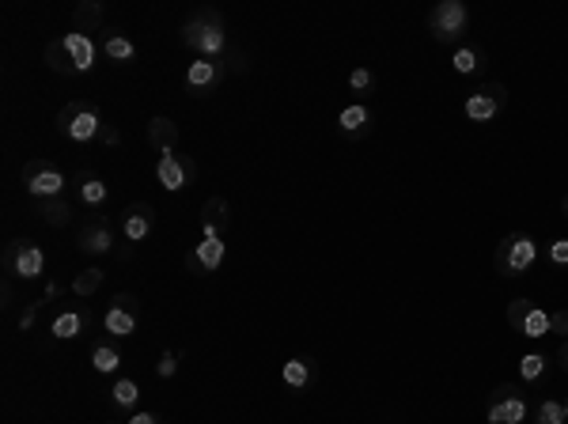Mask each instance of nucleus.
<instances>
[{
	"label": "nucleus",
	"mask_w": 568,
	"mask_h": 424,
	"mask_svg": "<svg viewBox=\"0 0 568 424\" xmlns=\"http://www.w3.org/2000/svg\"><path fill=\"white\" fill-rule=\"evenodd\" d=\"M182 46L193 50L205 61H224L227 58V27L217 8H197L193 16L182 23Z\"/></svg>",
	"instance_id": "obj_1"
},
{
	"label": "nucleus",
	"mask_w": 568,
	"mask_h": 424,
	"mask_svg": "<svg viewBox=\"0 0 568 424\" xmlns=\"http://www.w3.org/2000/svg\"><path fill=\"white\" fill-rule=\"evenodd\" d=\"M57 133L65 140H73V145H91L99 140V130L106 125L103 110H99L95 98H73L68 106H61V114H57Z\"/></svg>",
	"instance_id": "obj_2"
},
{
	"label": "nucleus",
	"mask_w": 568,
	"mask_h": 424,
	"mask_svg": "<svg viewBox=\"0 0 568 424\" xmlns=\"http://www.w3.org/2000/svg\"><path fill=\"white\" fill-rule=\"evenodd\" d=\"M0 265H4V273L16 277V280H42L50 270V254H46V247H38L35 239H12V243L4 247Z\"/></svg>",
	"instance_id": "obj_3"
},
{
	"label": "nucleus",
	"mask_w": 568,
	"mask_h": 424,
	"mask_svg": "<svg viewBox=\"0 0 568 424\" xmlns=\"http://www.w3.org/2000/svg\"><path fill=\"white\" fill-rule=\"evenodd\" d=\"M538 262V243L527 232H511L501 239V247L493 254V265L501 277H523Z\"/></svg>",
	"instance_id": "obj_4"
},
{
	"label": "nucleus",
	"mask_w": 568,
	"mask_h": 424,
	"mask_svg": "<svg viewBox=\"0 0 568 424\" xmlns=\"http://www.w3.org/2000/svg\"><path fill=\"white\" fill-rule=\"evenodd\" d=\"M23 190L31 193V201H53V197H65V175L53 160H31L23 163Z\"/></svg>",
	"instance_id": "obj_5"
},
{
	"label": "nucleus",
	"mask_w": 568,
	"mask_h": 424,
	"mask_svg": "<svg viewBox=\"0 0 568 424\" xmlns=\"http://www.w3.org/2000/svg\"><path fill=\"white\" fill-rule=\"evenodd\" d=\"M531 417V402L516 383H501L485 398V420L489 424H523Z\"/></svg>",
	"instance_id": "obj_6"
},
{
	"label": "nucleus",
	"mask_w": 568,
	"mask_h": 424,
	"mask_svg": "<svg viewBox=\"0 0 568 424\" xmlns=\"http://www.w3.org/2000/svg\"><path fill=\"white\" fill-rule=\"evenodd\" d=\"M429 31L436 42H459L466 31H470V8L462 4V0H439V4L429 12Z\"/></svg>",
	"instance_id": "obj_7"
},
{
	"label": "nucleus",
	"mask_w": 568,
	"mask_h": 424,
	"mask_svg": "<svg viewBox=\"0 0 568 424\" xmlns=\"http://www.w3.org/2000/svg\"><path fill=\"white\" fill-rule=\"evenodd\" d=\"M155 182L167 190V193H178L197 182V160L186 152H163L155 155Z\"/></svg>",
	"instance_id": "obj_8"
},
{
	"label": "nucleus",
	"mask_w": 568,
	"mask_h": 424,
	"mask_svg": "<svg viewBox=\"0 0 568 424\" xmlns=\"http://www.w3.org/2000/svg\"><path fill=\"white\" fill-rule=\"evenodd\" d=\"M114 239H118V224H114L106 212H91L76 235V247H80V254H88V258H106V254H114Z\"/></svg>",
	"instance_id": "obj_9"
},
{
	"label": "nucleus",
	"mask_w": 568,
	"mask_h": 424,
	"mask_svg": "<svg viewBox=\"0 0 568 424\" xmlns=\"http://www.w3.org/2000/svg\"><path fill=\"white\" fill-rule=\"evenodd\" d=\"M140 322H145V310H140V303H137V295L133 292H118L110 300V307H106V315H103V326H106V334L110 337H133L137 330H140Z\"/></svg>",
	"instance_id": "obj_10"
},
{
	"label": "nucleus",
	"mask_w": 568,
	"mask_h": 424,
	"mask_svg": "<svg viewBox=\"0 0 568 424\" xmlns=\"http://www.w3.org/2000/svg\"><path fill=\"white\" fill-rule=\"evenodd\" d=\"M504 106H508V88L504 83H481V88L466 95V103H462L466 118L477 122V125L496 122L504 114Z\"/></svg>",
	"instance_id": "obj_11"
},
{
	"label": "nucleus",
	"mask_w": 568,
	"mask_h": 424,
	"mask_svg": "<svg viewBox=\"0 0 568 424\" xmlns=\"http://www.w3.org/2000/svg\"><path fill=\"white\" fill-rule=\"evenodd\" d=\"M91 307L88 303H65V307H57L53 310V318H50V334H53V342H76V337H83L91 330Z\"/></svg>",
	"instance_id": "obj_12"
},
{
	"label": "nucleus",
	"mask_w": 568,
	"mask_h": 424,
	"mask_svg": "<svg viewBox=\"0 0 568 424\" xmlns=\"http://www.w3.org/2000/svg\"><path fill=\"white\" fill-rule=\"evenodd\" d=\"M232 61H205V58H197L186 65V73H182V83H186V91L190 95H212L220 88V83L227 80V73H232Z\"/></svg>",
	"instance_id": "obj_13"
},
{
	"label": "nucleus",
	"mask_w": 568,
	"mask_h": 424,
	"mask_svg": "<svg viewBox=\"0 0 568 424\" xmlns=\"http://www.w3.org/2000/svg\"><path fill=\"white\" fill-rule=\"evenodd\" d=\"M508 326L538 342V337L549 334V310H542L534 300H511L508 303Z\"/></svg>",
	"instance_id": "obj_14"
},
{
	"label": "nucleus",
	"mask_w": 568,
	"mask_h": 424,
	"mask_svg": "<svg viewBox=\"0 0 568 424\" xmlns=\"http://www.w3.org/2000/svg\"><path fill=\"white\" fill-rule=\"evenodd\" d=\"M224 258H227V239H224V235H205L201 243L186 250V273L209 277V273L220 270Z\"/></svg>",
	"instance_id": "obj_15"
},
{
	"label": "nucleus",
	"mask_w": 568,
	"mask_h": 424,
	"mask_svg": "<svg viewBox=\"0 0 568 424\" xmlns=\"http://www.w3.org/2000/svg\"><path fill=\"white\" fill-rule=\"evenodd\" d=\"M152 228H155V208L148 201L125 205V212L118 216V235L125 239V243H145V239L152 235Z\"/></svg>",
	"instance_id": "obj_16"
},
{
	"label": "nucleus",
	"mask_w": 568,
	"mask_h": 424,
	"mask_svg": "<svg viewBox=\"0 0 568 424\" xmlns=\"http://www.w3.org/2000/svg\"><path fill=\"white\" fill-rule=\"evenodd\" d=\"M99 50H103L114 65H133V61L140 58L137 42L125 35V31H118V27H106V31L99 35Z\"/></svg>",
	"instance_id": "obj_17"
},
{
	"label": "nucleus",
	"mask_w": 568,
	"mask_h": 424,
	"mask_svg": "<svg viewBox=\"0 0 568 424\" xmlns=\"http://www.w3.org/2000/svg\"><path fill=\"white\" fill-rule=\"evenodd\" d=\"M88 364L95 367L99 375H114L122 367V349H118V337H95L91 349H88Z\"/></svg>",
	"instance_id": "obj_18"
},
{
	"label": "nucleus",
	"mask_w": 568,
	"mask_h": 424,
	"mask_svg": "<svg viewBox=\"0 0 568 424\" xmlns=\"http://www.w3.org/2000/svg\"><path fill=\"white\" fill-rule=\"evenodd\" d=\"M73 186H76L80 205H88V208H103L106 197H110L103 175H95V171H76V175H73Z\"/></svg>",
	"instance_id": "obj_19"
},
{
	"label": "nucleus",
	"mask_w": 568,
	"mask_h": 424,
	"mask_svg": "<svg viewBox=\"0 0 568 424\" xmlns=\"http://www.w3.org/2000/svg\"><path fill=\"white\" fill-rule=\"evenodd\" d=\"M337 130H341V137H345V140L367 137V133H372V110H367L364 103L345 106V110L337 114Z\"/></svg>",
	"instance_id": "obj_20"
},
{
	"label": "nucleus",
	"mask_w": 568,
	"mask_h": 424,
	"mask_svg": "<svg viewBox=\"0 0 568 424\" xmlns=\"http://www.w3.org/2000/svg\"><path fill=\"white\" fill-rule=\"evenodd\" d=\"M227 228H232V205H227V197H209L201 205V232L227 235Z\"/></svg>",
	"instance_id": "obj_21"
},
{
	"label": "nucleus",
	"mask_w": 568,
	"mask_h": 424,
	"mask_svg": "<svg viewBox=\"0 0 568 424\" xmlns=\"http://www.w3.org/2000/svg\"><path fill=\"white\" fill-rule=\"evenodd\" d=\"M61 42L68 46V53H73V61H76L80 73H91L95 58H99V42L91 35H80V31H65Z\"/></svg>",
	"instance_id": "obj_22"
},
{
	"label": "nucleus",
	"mask_w": 568,
	"mask_h": 424,
	"mask_svg": "<svg viewBox=\"0 0 568 424\" xmlns=\"http://www.w3.org/2000/svg\"><path fill=\"white\" fill-rule=\"evenodd\" d=\"M103 20H106L103 0H80V4L73 8V31H80V35H91V31L103 35L106 31Z\"/></svg>",
	"instance_id": "obj_23"
},
{
	"label": "nucleus",
	"mask_w": 568,
	"mask_h": 424,
	"mask_svg": "<svg viewBox=\"0 0 568 424\" xmlns=\"http://www.w3.org/2000/svg\"><path fill=\"white\" fill-rule=\"evenodd\" d=\"M280 379H284V387H292V390H307L311 383H315V360H311V357L284 360Z\"/></svg>",
	"instance_id": "obj_24"
},
{
	"label": "nucleus",
	"mask_w": 568,
	"mask_h": 424,
	"mask_svg": "<svg viewBox=\"0 0 568 424\" xmlns=\"http://www.w3.org/2000/svg\"><path fill=\"white\" fill-rule=\"evenodd\" d=\"M148 145H152V152H178V125L170 122V118H152V125H148Z\"/></svg>",
	"instance_id": "obj_25"
},
{
	"label": "nucleus",
	"mask_w": 568,
	"mask_h": 424,
	"mask_svg": "<svg viewBox=\"0 0 568 424\" xmlns=\"http://www.w3.org/2000/svg\"><path fill=\"white\" fill-rule=\"evenodd\" d=\"M42 58H46V65L53 68L57 76H80V68L73 61V53H68V46L61 38H50L46 42V50H42Z\"/></svg>",
	"instance_id": "obj_26"
},
{
	"label": "nucleus",
	"mask_w": 568,
	"mask_h": 424,
	"mask_svg": "<svg viewBox=\"0 0 568 424\" xmlns=\"http://www.w3.org/2000/svg\"><path fill=\"white\" fill-rule=\"evenodd\" d=\"M137 402H140L137 379H130V375L114 379V387H110V405H114V413H133Z\"/></svg>",
	"instance_id": "obj_27"
},
{
	"label": "nucleus",
	"mask_w": 568,
	"mask_h": 424,
	"mask_svg": "<svg viewBox=\"0 0 568 424\" xmlns=\"http://www.w3.org/2000/svg\"><path fill=\"white\" fill-rule=\"evenodd\" d=\"M451 65H454L459 76H477L481 68H485V50L481 46H454Z\"/></svg>",
	"instance_id": "obj_28"
},
{
	"label": "nucleus",
	"mask_w": 568,
	"mask_h": 424,
	"mask_svg": "<svg viewBox=\"0 0 568 424\" xmlns=\"http://www.w3.org/2000/svg\"><path fill=\"white\" fill-rule=\"evenodd\" d=\"M35 212L50 224V228H65V224L73 220V208H68L65 197H53V201H35Z\"/></svg>",
	"instance_id": "obj_29"
},
{
	"label": "nucleus",
	"mask_w": 568,
	"mask_h": 424,
	"mask_svg": "<svg viewBox=\"0 0 568 424\" xmlns=\"http://www.w3.org/2000/svg\"><path fill=\"white\" fill-rule=\"evenodd\" d=\"M103 280H106V270H99V265H88L83 273L73 277V292L80 295V300H88V295H95L99 288H103Z\"/></svg>",
	"instance_id": "obj_30"
},
{
	"label": "nucleus",
	"mask_w": 568,
	"mask_h": 424,
	"mask_svg": "<svg viewBox=\"0 0 568 424\" xmlns=\"http://www.w3.org/2000/svg\"><path fill=\"white\" fill-rule=\"evenodd\" d=\"M534 424H568L564 417V402L561 398H546L534 405Z\"/></svg>",
	"instance_id": "obj_31"
},
{
	"label": "nucleus",
	"mask_w": 568,
	"mask_h": 424,
	"mask_svg": "<svg viewBox=\"0 0 568 424\" xmlns=\"http://www.w3.org/2000/svg\"><path fill=\"white\" fill-rule=\"evenodd\" d=\"M546 357H542V352H527V357H523L519 360V379H523V383H538V379H542L546 375Z\"/></svg>",
	"instance_id": "obj_32"
},
{
	"label": "nucleus",
	"mask_w": 568,
	"mask_h": 424,
	"mask_svg": "<svg viewBox=\"0 0 568 424\" xmlns=\"http://www.w3.org/2000/svg\"><path fill=\"white\" fill-rule=\"evenodd\" d=\"M349 88L352 91H357V95H367V91H372L375 88V76H372V68H352V73H349Z\"/></svg>",
	"instance_id": "obj_33"
},
{
	"label": "nucleus",
	"mask_w": 568,
	"mask_h": 424,
	"mask_svg": "<svg viewBox=\"0 0 568 424\" xmlns=\"http://www.w3.org/2000/svg\"><path fill=\"white\" fill-rule=\"evenodd\" d=\"M178 360H182V352H175V349H167L163 357H160V364H155V375L160 379H170L178 372Z\"/></svg>",
	"instance_id": "obj_34"
},
{
	"label": "nucleus",
	"mask_w": 568,
	"mask_h": 424,
	"mask_svg": "<svg viewBox=\"0 0 568 424\" xmlns=\"http://www.w3.org/2000/svg\"><path fill=\"white\" fill-rule=\"evenodd\" d=\"M546 254H549V262L553 265H568V239H549V247H546Z\"/></svg>",
	"instance_id": "obj_35"
},
{
	"label": "nucleus",
	"mask_w": 568,
	"mask_h": 424,
	"mask_svg": "<svg viewBox=\"0 0 568 424\" xmlns=\"http://www.w3.org/2000/svg\"><path fill=\"white\" fill-rule=\"evenodd\" d=\"M549 334H561L564 342H568V307L549 310Z\"/></svg>",
	"instance_id": "obj_36"
},
{
	"label": "nucleus",
	"mask_w": 568,
	"mask_h": 424,
	"mask_svg": "<svg viewBox=\"0 0 568 424\" xmlns=\"http://www.w3.org/2000/svg\"><path fill=\"white\" fill-rule=\"evenodd\" d=\"M99 145H106V148L122 145V133H118V125H114V122H106L103 130H99Z\"/></svg>",
	"instance_id": "obj_37"
},
{
	"label": "nucleus",
	"mask_w": 568,
	"mask_h": 424,
	"mask_svg": "<svg viewBox=\"0 0 568 424\" xmlns=\"http://www.w3.org/2000/svg\"><path fill=\"white\" fill-rule=\"evenodd\" d=\"M38 310H42V303H38V300H35V303H27V307H23V315H20V330H23V334H27V330H31V326H35V318H38Z\"/></svg>",
	"instance_id": "obj_38"
},
{
	"label": "nucleus",
	"mask_w": 568,
	"mask_h": 424,
	"mask_svg": "<svg viewBox=\"0 0 568 424\" xmlns=\"http://www.w3.org/2000/svg\"><path fill=\"white\" fill-rule=\"evenodd\" d=\"M125 424H163V417L160 413H148V409H145V413H130V420H125Z\"/></svg>",
	"instance_id": "obj_39"
},
{
	"label": "nucleus",
	"mask_w": 568,
	"mask_h": 424,
	"mask_svg": "<svg viewBox=\"0 0 568 424\" xmlns=\"http://www.w3.org/2000/svg\"><path fill=\"white\" fill-rule=\"evenodd\" d=\"M65 288L61 285H57V280H50V285H46V300H57V295H61Z\"/></svg>",
	"instance_id": "obj_40"
},
{
	"label": "nucleus",
	"mask_w": 568,
	"mask_h": 424,
	"mask_svg": "<svg viewBox=\"0 0 568 424\" xmlns=\"http://www.w3.org/2000/svg\"><path fill=\"white\" fill-rule=\"evenodd\" d=\"M557 360H561V367H564V372H568V342L561 345V352H557Z\"/></svg>",
	"instance_id": "obj_41"
},
{
	"label": "nucleus",
	"mask_w": 568,
	"mask_h": 424,
	"mask_svg": "<svg viewBox=\"0 0 568 424\" xmlns=\"http://www.w3.org/2000/svg\"><path fill=\"white\" fill-rule=\"evenodd\" d=\"M561 212H564V216H568V193L561 197Z\"/></svg>",
	"instance_id": "obj_42"
},
{
	"label": "nucleus",
	"mask_w": 568,
	"mask_h": 424,
	"mask_svg": "<svg viewBox=\"0 0 568 424\" xmlns=\"http://www.w3.org/2000/svg\"><path fill=\"white\" fill-rule=\"evenodd\" d=\"M564 417H568V398H564Z\"/></svg>",
	"instance_id": "obj_43"
},
{
	"label": "nucleus",
	"mask_w": 568,
	"mask_h": 424,
	"mask_svg": "<svg viewBox=\"0 0 568 424\" xmlns=\"http://www.w3.org/2000/svg\"><path fill=\"white\" fill-rule=\"evenodd\" d=\"M163 424H175V420H167V417H163Z\"/></svg>",
	"instance_id": "obj_44"
}]
</instances>
